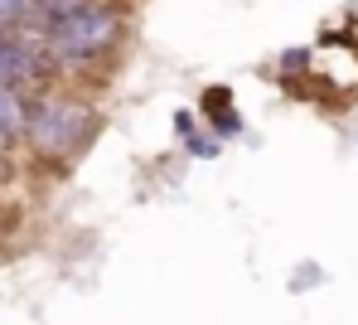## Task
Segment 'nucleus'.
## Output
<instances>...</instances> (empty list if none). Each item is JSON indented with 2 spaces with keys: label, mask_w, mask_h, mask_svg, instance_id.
<instances>
[{
  "label": "nucleus",
  "mask_w": 358,
  "mask_h": 325,
  "mask_svg": "<svg viewBox=\"0 0 358 325\" xmlns=\"http://www.w3.org/2000/svg\"><path fill=\"white\" fill-rule=\"evenodd\" d=\"M87 131H92V112L78 102V97H39V102H29V146L39 151V155H73L83 141H87Z\"/></svg>",
  "instance_id": "f257e3e1"
},
{
  "label": "nucleus",
  "mask_w": 358,
  "mask_h": 325,
  "mask_svg": "<svg viewBox=\"0 0 358 325\" xmlns=\"http://www.w3.org/2000/svg\"><path fill=\"white\" fill-rule=\"evenodd\" d=\"M121 34V10L117 5H102V0H83L78 10L59 15L49 25V49L63 59H92L102 54L112 39Z\"/></svg>",
  "instance_id": "f03ea898"
},
{
  "label": "nucleus",
  "mask_w": 358,
  "mask_h": 325,
  "mask_svg": "<svg viewBox=\"0 0 358 325\" xmlns=\"http://www.w3.org/2000/svg\"><path fill=\"white\" fill-rule=\"evenodd\" d=\"M34 78H39V59H34V49L20 44V39H0V83L24 88V83H34Z\"/></svg>",
  "instance_id": "7ed1b4c3"
},
{
  "label": "nucleus",
  "mask_w": 358,
  "mask_h": 325,
  "mask_svg": "<svg viewBox=\"0 0 358 325\" xmlns=\"http://www.w3.org/2000/svg\"><path fill=\"white\" fill-rule=\"evenodd\" d=\"M54 20L44 15L39 0H0V29H49Z\"/></svg>",
  "instance_id": "20e7f679"
},
{
  "label": "nucleus",
  "mask_w": 358,
  "mask_h": 325,
  "mask_svg": "<svg viewBox=\"0 0 358 325\" xmlns=\"http://www.w3.org/2000/svg\"><path fill=\"white\" fill-rule=\"evenodd\" d=\"M24 127H29V102H24V88L0 83V131L15 141V136H24Z\"/></svg>",
  "instance_id": "39448f33"
},
{
  "label": "nucleus",
  "mask_w": 358,
  "mask_h": 325,
  "mask_svg": "<svg viewBox=\"0 0 358 325\" xmlns=\"http://www.w3.org/2000/svg\"><path fill=\"white\" fill-rule=\"evenodd\" d=\"M0 185H5V165H0Z\"/></svg>",
  "instance_id": "423d86ee"
},
{
  "label": "nucleus",
  "mask_w": 358,
  "mask_h": 325,
  "mask_svg": "<svg viewBox=\"0 0 358 325\" xmlns=\"http://www.w3.org/2000/svg\"><path fill=\"white\" fill-rule=\"evenodd\" d=\"M0 39H5V29H0Z\"/></svg>",
  "instance_id": "0eeeda50"
}]
</instances>
